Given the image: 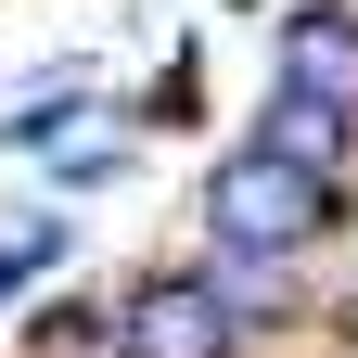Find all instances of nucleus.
<instances>
[{
	"label": "nucleus",
	"instance_id": "f257e3e1",
	"mask_svg": "<svg viewBox=\"0 0 358 358\" xmlns=\"http://www.w3.org/2000/svg\"><path fill=\"white\" fill-rule=\"evenodd\" d=\"M192 231L231 243V256H333L358 231V192H333V179H307L282 154H256V141H231V154H205V179H192Z\"/></svg>",
	"mask_w": 358,
	"mask_h": 358
},
{
	"label": "nucleus",
	"instance_id": "f03ea898",
	"mask_svg": "<svg viewBox=\"0 0 358 358\" xmlns=\"http://www.w3.org/2000/svg\"><path fill=\"white\" fill-rule=\"evenodd\" d=\"M115 358H256V345H243L231 307H217L205 256H154V268L115 282Z\"/></svg>",
	"mask_w": 358,
	"mask_h": 358
},
{
	"label": "nucleus",
	"instance_id": "7ed1b4c3",
	"mask_svg": "<svg viewBox=\"0 0 358 358\" xmlns=\"http://www.w3.org/2000/svg\"><path fill=\"white\" fill-rule=\"evenodd\" d=\"M205 282H217V307L243 320V345H282V333H307L333 307V268L320 256H231V243H205Z\"/></svg>",
	"mask_w": 358,
	"mask_h": 358
},
{
	"label": "nucleus",
	"instance_id": "20e7f679",
	"mask_svg": "<svg viewBox=\"0 0 358 358\" xmlns=\"http://www.w3.org/2000/svg\"><path fill=\"white\" fill-rule=\"evenodd\" d=\"M256 154H282L307 179H333V192H358V115H333L320 90H294V77H268L256 90V128H243Z\"/></svg>",
	"mask_w": 358,
	"mask_h": 358
},
{
	"label": "nucleus",
	"instance_id": "39448f33",
	"mask_svg": "<svg viewBox=\"0 0 358 358\" xmlns=\"http://www.w3.org/2000/svg\"><path fill=\"white\" fill-rule=\"evenodd\" d=\"M13 358H115V294L103 282H52L13 320Z\"/></svg>",
	"mask_w": 358,
	"mask_h": 358
},
{
	"label": "nucleus",
	"instance_id": "423d86ee",
	"mask_svg": "<svg viewBox=\"0 0 358 358\" xmlns=\"http://www.w3.org/2000/svg\"><path fill=\"white\" fill-rule=\"evenodd\" d=\"M90 115H103V77H90V64H52L13 115H0V154H64Z\"/></svg>",
	"mask_w": 358,
	"mask_h": 358
},
{
	"label": "nucleus",
	"instance_id": "0eeeda50",
	"mask_svg": "<svg viewBox=\"0 0 358 358\" xmlns=\"http://www.w3.org/2000/svg\"><path fill=\"white\" fill-rule=\"evenodd\" d=\"M268 77H294V90H320L333 115H358V26H307V13H282V64Z\"/></svg>",
	"mask_w": 358,
	"mask_h": 358
},
{
	"label": "nucleus",
	"instance_id": "6e6552de",
	"mask_svg": "<svg viewBox=\"0 0 358 358\" xmlns=\"http://www.w3.org/2000/svg\"><path fill=\"white\" fill-rule=\"evenodd\" d=\"M64 256H77V231H64V217H26V231L0 243V307L26 320V307H38V294L64 282Z\"/></svg>",
	"mask_w": 358,
	"mask_h": 358
},
{
	"label": "nucleus",
	"instance_id": "1a4fd4ad",
	"mask_svg": "<svg viewBox=\"0 0 358 358\" xmlns=\"http://www.w3.org/2000/svg\"><path fill=\"white\" fill-rule=\"evenodd\" d=\"M128 141H141V128H128V115L103 103V115H90L77 141L52 154V192H115V179H128Z\"/></svg>",
	"mask_w": 358,
	"mask_h": 358
},
{
	"label": "nucleus",
	"instance_id": "9d476101",
	"mask_svg": "<svg viewBox=\"0 0 358 358\" xmlns=\"http://www.w3.org/2000/svg\"><path fill=\"white\" fill-rule=\"evenodd\" d=\"M128 128H166V141H179V128H205V38H192V52H166V64H154V90L128 103Z\"/></svg>",
	"mask_w": 358,
	"mask_h": 358
},
{
	"label": "nucleus",
	"instance_id": "9b49d317",
	"mask_svg": "<svg viewBox=\"0 0 358 358\" xmlns=\"http://www.w3.org/2000/svg\"><path fill=\"white\" fill-rule=\"evenodd\" d=\"M333 358H358V345H333Z\"/></svg>",
	"mask_w": 358,
	"mask_h": 358
}]
</instances>
